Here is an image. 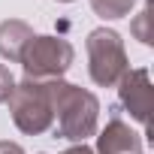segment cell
<instances>
[{"label": "cell", "mask_w": 154, "mask_h": 154, "mask_svg": "<svg viewBox=\"0 0 154 154\" xmlns=\"http://www.w3.org/2000/svg\"><path fill=\"white\" fill-rule=\"evenodd\" d=\"M51 112H54V136L69 139V142H85L88 136L97 133V118H100V103L91 91L69 85L63 79L51 82Z\"/></svg>", "instance_id": "1"}, {"label": "cell", "mask_w": 154, "mask_h": 154, "mask_svg": "<svg viewBox=\"0 0 154 154\" xmlns=\"http://www.w3.org/2000/svg\"><path fill=\"white\" fill-rule=\"evenodd\" d=\"M133 3L136 0H91V6L100 18H124V15H130Z\"/></svg>", "instance_id": "8"}, {"label": "cell", "mask_w": 154, "mask_h": 154, "mask_svg": "<svg viewBox=\"0 0 154 154\" xmlns=\"http://www.w3.org/2000/svg\"><path fill=\"white\" fill-rule=\"evenodd\" d=\"M118 100L127 109V115L139 124L148 127V112H151V79L148 69H127L124 79L118 82Z\"/></svg>", "instance_id": "5"}, {"label": "cell", "mask_w": 154, "mask_h": 154, "mask_svg": "<svg viewBox=\"0 0 154 154\" xmlns=\"http://www.w3.org/2000/svg\"><path fill=\"white\" fill-rule=\"evenodd\" d=\"M88 72L94 85L112 88L127 72V51L121 42V33L109 27H97L88 33Z\"/></svg>", "instance_id": "4"}, {"label": "cell", "mask_w": 154, "mask_h": 154, "mask_svg": "<svg viewBox=\"0 0 154 154\" xmlns=\"http://www.w3.org/2000/svg\"><path fill=\"white\" fill-rule=\"evenodd\" d=\"M9 112L12 121L21 133L27 136H39L45 130H51L54 124V112H51V82H15L12 94H9Z\"/></svg>", "instance_id": "2"}, {"label": "cell", "mask_w": 154, "mask_h": 154, "mask_svg": "<svg viewBox=\"0 0 154 154\" xmlns=\"http://www.w3.org/2000/svg\"><path fill=\"white\" fill-rule=\"evenodd\" d=\"M12 88H15V79H12L9 66H3V63H0V103H6V100H9Z\"/></svg>", "instance_id": "10"}, {"label": "cell", "mask_w": 154, "mask_h": 154, "mask_svg": "<svg viewBox=\"0 0 154 154\" xmlns=\"http://www.w3.org/2000/svg\"><path fill=\"white\" fill-rule=\"evenodd\" d=\"M97 154H142L139 133H133L130 124H124L118 118V109L112 112L106 130L97 136Z\"/></svg>", "instance_id": "6"}, {"label": "cell", "mask_w": 154, "mask_h": 154, "mask_svg": "<svg viewBox=\"0 0 154 154\" xmlns=\"http://www.w3.org/2000/svg\"><path fill=\"white\" fill-rule=\"evenodd\" d=\"M148 21H151V6L145 3L142 6V12L136 15V21H133V33H136V39L142 42V45H151V30H148Z\"/></svg>", "instance_id": "9"}, {"label": "cell", "mask_w": 154, "mask_h": 154, "mask_svg": "<svg viewBox=\"0 0 154 154\" xmlns=\"http://www.w3.org/2000/svg\"><path fill=\"white\" fill-rule=\"evenodd\" d=\"M30 39H33V30H30L24 21H18V18L3 21V24H0V57L18 63Z\"/></svg>", "instance_id": "7"}, {"label": "cell", "mask_w": 154, "mask_h": 154, "mask_svg": "<svg viewBox=\"0 0 154 154\" xmlns=\"http://www.w3.org/2000/svg\"><path fill=\"white\" fill-rule=\"evenodd\" d=\"M57 3H72V0H57Z\"/></svg>", "instance_id": "13"}, {"label": "cell", "mask_w": 154, "mask_h": 154, "mask_svg": "<svg viewBox=\"0 0 154 154\" xmlns=\"http://www.w3.org/2000/svg\"><path fill=\"white\" fill-rule=\"evenodd\" d=\"M63 154H97V151H94V148H88L85 142H75V145H72V148H66Z\"/></svg>", "instance_id": "12"}, {"label": "cell", "mask_w": 154, "mask_h": 154, "mask_svg": "<svg viewBox=\"0 0 154 154\" xmlns=\"http://www.w3.org/2000/svg\"><path fill=\"white\" fill-rule=\"evenodd\" d=\"M72 45L63 36H33L21 54V66H24V79L33 82H54L63 79V72L72 66Z\"/></svg>", "instance_id": "3"}, {"label": "cell", "mask_w": 154, "mask_h": 154, "mask_svg": "<svg viewBox=\"0 0 154 154\" xmlns=\"http://www.w3.org/2000/svg\"><path fill=\"white\" fill-rule=\"evenodd\" d=\"M0 154H24L18 142H0Z\"/></svg>", "instance_id": "11"}]
</instances>
